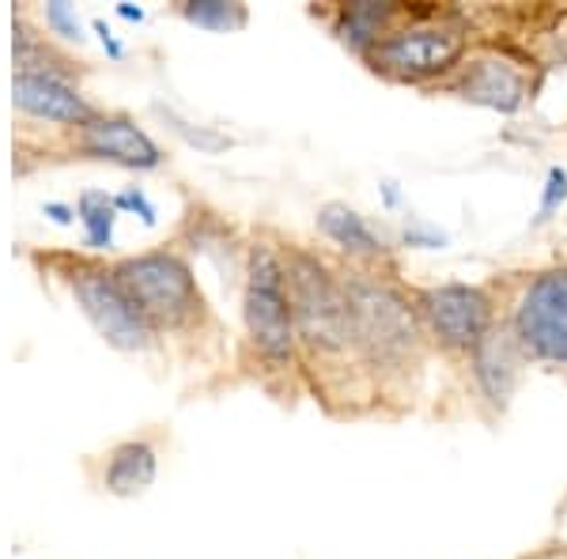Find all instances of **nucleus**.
I'll return each mask as SVG.
<instances>
[{"instance_id": "1", "label": "nucleus", "mask_w": 567, "mask_h": 559, "mask_svg": "<svg viewBox=\"0 0 567 559\" xmlns=\"http://www.w3.org/2000/svg\"><path fill=\"white\" fill-rule=\"evenodd\" d=\"M344 291L352 310V337L363 379L374 397H413L424 382L432 341L420 322L413 288H405L393 269L341 261Z\"/></svg>"}, {"instance_id": "2", "label": "nucleus", "mask_w": 567, "mask_h": 559, "mask_svg": "<svg viewBox=\"0 0 567 559\" xmlns=\"http://www.w3.org/2000/svg\"><path fill=\"white\" fill-rule=\"evenodd\" d=\"M280 253L303 360L322 366L326 382H341V386L349 382V390L363 386L371 393L368 379H363L360 355H355L352 310L341 277V261H329L326 253L299 242L280 246Z\"/></svg>"}, {"instance_id": "3", "label": "nucleus", "mask_w": 567, "mask_h": 559, "mask_svg": "<svg viewBox=\"0 0 567 559\" xmlns=\"http://www.w3.org/2000/svg\"><path fill=\"white\" fill-rule=\"evenodd\" d=\"M470 23L458 12H435V8H409L405 20L363 58V65L379 72L390 84H439L454 76L470 58Z\"/></svg>"}, {"instance_id": "4", "label": "nucleus", "mask_w": 567, "mask_h": 559, "mask_svg": "<svg viewBox=\"0 0 567 559\" xmlns=\"http://www.w3.org/2000/svg\"><path fill=\"white\" fill-rule=\"evenodd\" d=\"M243 325L265 371H296V363L303 360L284 253L272 242H250L243 253Z\"/></svg>"}, {"instance_id": "5", "label": "nucleus", "mask_w": 567, "mask_h": 559, "mask_svg": "<svg viewBox=\"0 0 567 559\" xmlns=\"http://www.w3.org/2000/svg\"><path fill=\"white\" fill-rule=\"evenodd\" d=\"M122 288L155 325V333H186L208 318L205 291L178 250H144L114 265Z\"/></svg>"}, {"instance_id": "6", "label": "nucleus", "mask_w": 567, "mask_h": 559, "mask_svg": "<svg viewBox=\"0 0 567 559\" xmlns=\"http://www.w3.org/2000/svg\"><path fill=\"white\" fill-rule=\"evenodd\" d=\"M526 363L567 379V265H548L518 283L503 310Z\"/></svg>"}, {"instance_id": "7", "label": "nucleus", "mask_w": 567, "mask_h": 559, "mask_svg": "<svg viewBox=\"0 0 567 559\" xmlns=\"http://www.w3.org/2000/svg\"><path fill=\"white\" fill-rule=\"evenodd\" d=\"M413 299L432 352L451 355V360H470L484 337L503 322L496 291L484 283H427V288H413Z\"/></svg>"}, {"instance_id": "8", "label": "nucleus", "mask_w": 567, "mask_h": 559, "mask_svg": "<svg viewBox=\"0 0 567 559\" xmlns=\"http://www.w3.org/2000/svg\"><path fill=\"white\" fill-rule=\"evenodd\" d=\"M65 283L76 307L84 310V318L99 329V337L110 348H117V352H152L159 344V333L130 299V291L122 288L114 265L72 261L65 269Z\"/></svg>"}, {"instance_id": "9", "label": "nucleus", "mask_w": 567, "mask_h": 559, "mask_svg": "<svg viewBox=\"0 0 567 559\" xmlns=\"http://www.w3.org/2000/svg\"><path fill=\"white\" fill-rule=\"evenodd\" d=\"M443 91L458 95L462 103L496 110V114H518L529 99V76L523 65H515L503 53L481 50L465 58V65L446 80Z\"/></svg>"}, {"instance_id": "10", "label": "nucleus", "mask_w": 567, "mask_h": 559, "mask_svg": "<svg viewBox=\"0 0 567 559\" xmlns=\"http://www.w3.org/2000/svg\"><path fill=\"white\" fill-rule=\"evenodd\" d=\"M72 141L87 159L117 163L125 170H159L167 163L159 144L130 114H95L80 130H72Z\"/></svg>"}, {"instance_id": "11", "label": "nucleus", "mask_w": 567, "mask_h": 559, "mask_svg": "<svg viewBox=\"0 0 567 559\" xmlns=\"http://www.w3.org/2000/svg\"><path fill=\"white\" fill-rule=\"evenodd\" d=\"M318 235L341 253L344 265H368V269H393V238L344 200H326L315 213Z\"/></svg>"}, {"instance_id": "12", "label": "nucleus", "mask_w": 567, "mask_h": 559, "mask_svg": "<svg viewBox=\"0 0 567 559\" xmlns=\"http://www.w3.org/2000/svg\"><path fill=\"white\" fill-rule=\"evenodd\" d=\"M465 366H470V382H473V390H477V397L492 412H503L515 401L518 382H523V371L529 363L515 341V333L507 329V322H499L477 344V352L465 360Z\"/></svg>"}, {"instance_id": "13", "label": "nucleus", "mask_w": 567, "mask_h": 559, "mask_svg": "<svg viewBox=\"0 0 567 559\" xmlns=\"http://www.w3.org/2000/svg\"><path fill=\"white\" fill-rule=\"evenodd\" d=\"M12 99H16V110H20V114L34 117V122L69 125V130H80V125L99 114V110L84 99V91L72 84L69 76H58V72H20L16 69Z\"/></svg>"}, {"instance_id": "14", "label": "nucleus", "mask_w": 567, "mask_h": 559, "mask_svg": "<svg viewBox=\"0 0 567 559\" xmlns=\"http://www.w3.org/2000/svg\"><path fill=\"white\" fill-rule=\"evenodd\" d=\"M405 4H382V0H355V4H337L329 15V31L355 58H368L386 34L405 20Z\"/></svg>"}, {"instance_id": "15", "label": "nucleus", "mask_w": 567, "mask_h": 559, "mask_svg": "<svg viewBox=\"0 0 567 559\" xmlns=\"http://www.w3.org/2000/svg\"><path fill=\"white\" fill-rule=\"evenodd\" d=\"M159 476V451L148 438H122L103 457V491L117 499H136Z\"/></svg>"}, {"instance_id": "16", "label": "nucleus", "mask_w": 567, "mask_h": 559, "mask_svg": "<svg viewBox=\"0 0 567 559\" xmlns=\"http://www.w3.org/2000/svg\"><path fill=\"white\" fill-rule=\"evenodd\" d=\"M117 205L106 189H84L76 197V219L84 227L87 250H114V227H117Z\"/></svg>"}, {"instance_id": "17", "label": "nucleus", "mask_w": 567, "mask_h": 559, "mask_svg": "<svg viewBox=\"0 0 567 559\" xmlns=\"http://www.w3.org/2000/svg\"><path fill=\"white\" fill-rule=\"evenodd\" d=\"M186 238H189V250L194 253H208V258H216L219 265L239 261V238H235V231L216 213L189 216L186 219Z\"/></svg>"}, {"instance_id": "18", "label": "nucleus", "mask_w": 567, "mask_h": 559, "mask_svg": "<svg viewBox=\"0 0 567 559\" xmlns=\"http://www.w3.org/2000/svg\"><path fill=\"white\" fill-rule=\"evenodd\" d=\"M178 15L213 34H231L250 23L246 4H235V0H186V4H178Z\"/></svg>"}, {"instance_id": "19", "label": "nucleus", "mask_w": 567, "mask_h": 559, "mask_svg": "<svg viewBox=\"0 0 567 559\" xmlns=\"http://www.w3.org/2000/svg\"><path fill=\"white\" fill-rule=\"evenodd\" d=\"M155 114L163 117V122L171 125V133H178L182 141L189 144V148H197V152H224V148H231V136L227 133H216V130H208V125H197L194 122H186V117H178L175 110H167V106H155Z\"/></svg>"}, {"instance_id": "20", "label": "nucleus", "mask_w": 567, "mask_h": 559, "mask_svg": "<svg viewBox=\"0 0 567 559\" xmlns=\"http://www.w3.org/2000/svg\"><path fill=\"white\" fill-rule=\"evenodd\" d=\"M45 27H50L58 39L76 42V45L87 39L84 20H80L76 4H65V0H50V4H45Z\"/></svg>"}, {"instance_id": "21", "label": "nucleus", "mask_w": 567, "mask_h": 559, "mask_svg": "<svg viewBox=\"0 0 567 559\" xmlns=\"http://www.w3.org/2000/svg\"><path fill=\"white\" fill-rule=\"evenodd\" d=\"M564 200H567V167H548L542 200H537V224H545V219H553L560 213Z\"/></svg>"}, {"instance_id": "22", "label": "nucleus", "mask_w": 567, "mask_h": 559, "mask_svg": "<svg viewBox=\"0 0 567 559\" xmlns=\"http://www.w3.org/2000/svg\"><path fill=\"white\" fill-rule=\"evenodd\" d=\"M446 242H451L446 231L424 224V219H405V227H401V246H413V250H443Z\"/></svg>"}, {"instance_id": "23", "label": "nucleus", "mask_w": 567, "mask_h": 559, "mask_svg": "<svg viewBox=\"0 0 567 559\" xmlns=\"http://www.w3.org/2000/svg\"><path fill=\"white\" fill-rule=\"evenodd\" d=\"M114 205H117V213H133V216H141V224L144 227H155V205H152V197L144 194L141 186H125L122 194H114Z\"/></svg>"}, {"instance_id": "24", "label": "nucleus", "mask_w": 567, "mask_h": 559, "mask_svg": "<svg viewBox=\"0 0 567 559\" xmlns=\"http://www.w3.org/2000/svg\"><path fill=\"white\" fill-rule=\"evenodd\" d=\"M91 27H95V34H99V42H103V50L110 53V61H122V58H125V45L117 42V34L110 31V27H106L103 20H95Z\"/></svg>"}, {"instance_id": "25", "label": "nucleus", "mask_w": 567, "mask_h": 559, "mask_svg": "<svg viewBox=\"0 0 567 559\" xmlns=\"http://www.w3.org/2000/svg\"><path fill=\"white\" fill-rule=\"evenodd\" d=\"M42 213L50 216L53 224L69 227V224H72V216H76V208H69V205H58V200H50V205H42Z\"/></svg>"}, {"instance_id": "26", "label": "nucleus", "mask_w": 567, "mask_h": 559, "mask_svg": "<svg viewBox=\"0 0 567 559\" xmlns=\"http://www.w3.org/2000/svg\"><path fill=\"white\" fill-rule=\"evenodd\" d=\"M117 15L130 23H144V8H133V4H117Z\"/></svg>"}, {"instance_id": "27", "label": "nucleus", "mask_w": 567, "mask_h": 559, "mask_svg": "<svg viewBox=\"0 0 567 559\" xmlns=\"http://www.w3.org/2000/svg\"><path fill=\"white\" fill-rule=\"evenodd\" d=\"M382 200H386V208H398V186H393V182L382 186Z\"/></svg>"}]
</instances>
